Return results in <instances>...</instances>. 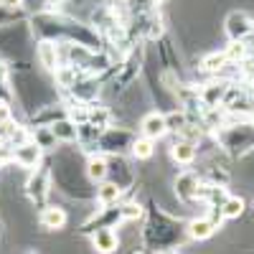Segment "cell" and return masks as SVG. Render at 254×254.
<instances>
[{
    "instance_id": "cell-23",
    "label": "cell",
    "mask_w": 254,
    "mask_h": 254,
    "mask_svg": "<svg viewBox=\"0 0 254 254\" xmlns=\"http://www.w3.org/2000/svg\"><path fill=\"white\" fill-rule=\"evenodd\" d=\"M13 99V92L8 87V69L5 64H0V104H10Z\"/></svg>"
},
{
    "instance_id": "cell-4",
    "label": "cell",
    "mask_w": 254,
    "mask_h": 254,
    "mask_svg": "<svg viewBox=\"0 0 254 254\" xmlns=\"http://www.w3.org/2000/svg\"><path fill=\"white\" fill-rule=\"evenodd\" d=\"M224 33L229 41H249L254 36V18L247 10H231L224 18Z\"/></svg>"
},
{
    "instance_id": "cell-9",
    "label": "cell",
    "mask_w": 254,
    "mask_h": 254,
    "mask_svg": "<svg viewBox=\"0 0 254 254\" xmlns=\"http://www.w3.org/2000/svg\"><path fill=\"white\" fill-rule=\"evenodd\" d=\"M36 59H38V64H41L46 71H56V69H59V41L44 38V41L36 46Z\"/></svg>"
},
{
    "instance_id": "cell-13",
    "label": "cell",
    "mask_w": 254,
    "mask_h": 254,
    "mask_svg": "<svg viewBox=\"0 0 254 254\" xmlns=\"http://www.w3.org/2000/svg\"><path fill=\"white\" fill-rule=\"evenodd\" d=\"M41 226L44 229H64V224H66V211H64L61 206H44L41 208V216H38Z\"/></svg>"
},
{
    "instance_id": "cell-5",
    "label": "cell",
    "mask_w": 254,
    "mask_h": 254,
    "mask_svg": "<svg viewBox=\"0 0 254 254\" xmlns=\"http://www.w3.org/2000/svg\"><path fill=\"white\" fill-rule=\"evenodd\" d=\"M234 81H224V79H208L206 84H201L198 87V99L206 110H216L224 104V97L229 92V87Z\"/></svg>"
},
{
    "instance_id": "cell-11",
    "label": "cell",
    "mask_w": 254,
    "mask_h": 254,
    "mask_svg": "<svg viewBox=\"0 0 254 254\" xmlns=\"http://www.w3.org/2000/svg\"><path fill=\"white\" fill-rule=\"evenodd\" d=\"M196 155H198V145H196V142L181 140V137L173 140V145H171V158H173V163H178V165H190V163L196 160Z\"/></svg>"
},
{
    "instance_id": "cell-14",
    "label": "cell",
    "mask_w": 254,
    "mask_h": 254,
    "mask_svg": "<svg viewBox=\"0 0 254 254\" xmlns=\"http://www.w3.org/2000/svg\"><path fill=\"white\" fill-rule=\"evenodd\" d=\"M122 193L125 190L117 186V183H112V181H102V183H97V203L99 206H115L120 198H122Z\"/></svg>"
},
{
    "instance_id": "cell-15",
    "label": "cell",
    "mask_w": 254,
    "mask_h": 254,
    "mask_svg": "<svg viewBox=\"0 0 254 254\" xmlns=\"http://www.w3.org/2000/svg\"><path fill=\"white\" fill-rule=\"evenodd\" d=\"M49 130L56 142H76V122H71L69 117L56 120L54 125H49Z\"/></svg>"
},
{
    "instance_id": "cell-2",
    "label": "cell",
    "mask_w": 254,
    "mask_h": 254,
    "mask_svg": "<svg viewBox=\"0 0 254 254\" xmlns=\"http://www.w3.org/2000/svg\"><path fill=\"white\" fill-rule=\"evenodd\" d=\"M137 135L127 127H107L102 130L99 137H97V153H104V155H122L125 150H130V145Z\"/></svg>"
},
{
    "instance_id": "cell-12",
    "label": "cell",
    "mask_w": 254,
    "mask_h": 254,
    "mask_svg": "<svg viewBox=\"0 0 254 254\" xmlns=\"http://www.w3.org/2000/svg\"><path fill=\"white\" fill-rule=\"evenodd\" d=\"M92 247L99 254H112L120 247V237L115 234V229H97L92 231Z\"/></svg>"
},
{
    "instance_id": "cell-19",
    "label": "cell",
    "mask_w": 254,
    "mask_h": 254,
    "mask_svg": "<svg viewBox=\"0 0 254 254\" xmlns=\"http://www.w3.org/2000/svg\"><path fill=\"white\" fill-rule=\"evenodd\" d=\"M226 66V56H224V51H211V54H206V56H201V71H206V74H211V76H216L221 69Z\"/></svg>"
},
{
    "instance_id": "cell-6",
    "label": "cell",
    "mask_w": 254,
    "mask_h": 254,
    "mask_svg": "<svg viewBox=\"0 0 254 254\" xmlns=\"http://www.w3.org/2000/svg\"><path fill=\"white\" fill-rule=\"evenodd\" d=\"M198 186H201V176H198L196 171H183V173H178V178L173 181V190H176L178 201H183V203H193V201H196Z\"/></svg>"
},
{
    "instance_id": "cell-17",
    "label": "cell",
    "mask_w": 254,
    "mask_h": 254,
    "mask_svg": "<svg viewBox=\"0 0 254 254\" xmlns=\"http://www.w3.org/2000/svg\"><path fill=\"white\" fill-rule=\"evenodd\" d=\"M165 115V127H168V135H181L186 127L190 125L188 122V115L181 110V107H173V110H168L163 112Z\"/></svg>"
},
{
    "instance_id": "cell-3",
    "label": "cell",
    "mask_w": 254,
    "mask_h": 254,
    "mask_svg": "<svg viewBox=\"0 0 254 254\" xmlns=\"http://www.w3.org/2000/svg\"><path fill=\"white\" fill-rule=\"evenodd\" d=\"M26 193L41 208L46 206V198L51 193V168H49V163H41L38 168H33V173L26 183Z\"/></svg>"
},
{
    "instance_id": "cell-7",
    "label": "cell",
    "mask_w": 254,
    "mask_h": 254,
    "mask_svg": "<svg viewBox=\"0 0 254 254\" xmlns=\"http://www.w3.org/2000/svg\"><path fill=\"white\" fill-rule=\"evenodd\" d=\"M140 135L147 137V140H163L168 135V127H165V115L160 110H153V112H147L140 117Z\"/></svg>"
},
{
    "instance_id": "cell-28",
    "label": "cell",
    "mask_w": 254,
    "mask_h": 254,
    "mask_svg": "<svg viewBox=\"0 0 254 254\" xmlns=\"http://www.w3.org/2000/svg\"><path fill=\"white\" fill-rule=\"evenodd\" d=\"M168 254H178V252H168Z\"/></svg>"
},
{
    "instance_id": "cell-18",
    "label": "cell",
    "mask_w": 254,
    "mask_h": 254,
    "mask_svg": "<svg viewBox=\"0 0 254 254\" xmlns=\"http://www.w3.org/2000/svg\"><path fill=\"white\" fill-rule=\"evenodd\" d=\"M224 56L229 64H247L249 61V41H229L224 49Z\"/></svg>"
},
{
    "instance_id": "cell-8",
    "label": "cell",
    "mask_w": 254,
    "mask_h": 254,
    "mask_svg": "<svg viewBox=\"0 0 254 254\" xmlns=\"http://www.w3.org/2000/svg\"><path fill=\"white\" fill-rule=\"evenodd\" d=\"M41 160H44V150H41L33 140L13 147V163L20 165V168H26V171H33V168H38Z\"/></svg>"
},
{
    "instance_id": "cell-16",
    "label": "cell",
    "mask_w": 254,
    "mask_h": 254,
    "mask_svg": "<svg viewBox=\"0 0 254 254\" xmlns=\"http://www.w3.org/2000/svg\"><path fill=\"white\" fill-rule=\"evenodd\" d=\"M84 173H87V178L92 183H102V181H107V158L94 153L87 158V168H84Z\"/></svg>"
},
{
    "instance_id": "cell-26",
    "label": "cell",
    "mask_w": 254,
    "mask_h": 254,
    "mask_svg": "<svg viewBox=\"0 0 254 254\" xmlns=\"http://www.w3.org/2000/svg\"><path fill=\"white\" fill-rule=\"evenodd\" d=\"M153 5H163V3H168V0H150Z\"/></svg>"
},
{
    "instance_id": "cell-20",
    "label": "cell",
    "mask_w": 254,
    "mask_h": 254,
    "mask_svg": "<svg viewBox=\"0 0 254 254\" xmlns=\"http://www.w3.org/2000/svg\"><path fill=\"white\" fill-rule=\"evenodd\" d=\"M244 198L242 196H226L224 198V203L219 206V211H221V216L224 219H229V221H234V219H239L242 214H244Z\"/></svg>"
},
{
    "instance_id": "cell-25",
    "label": "cell",
    "mask_w": 254,
    "mask_h": 254,
    "mask_svg": "<svg viewBox=\"0 0 254 254\" xmlns=\"http://www.w3.org/2000/svg\"><path fill=\"white\" fill-rule=\"evenodd\" d=\"M0 5L13 8V10H20V8H23V0H0Z\"/></svg>"
},
{
    "instance_id": "cell-10",
    "label": "cell",
    "mask_w": 254,
    "mask_h": 254,
    "mask_svg": "<svg viewBox=\"0 0 254 254\" xmlns=\"http://www.w3.org/2000/svg\"><path fill=\"white\" fill-rule=\"evenodd\" d=\"M216 224L211 221L208 216H198V219H190L186 224V237L188 239H196V242H203V239H211L216 234Z\"/></svg>"
},
{
    "instance_id": "cell-21",
    "label": "cell",
    "mask_w": 254,
    "mask_h": 254,
    "mask_svg": "<svg viewBox=\"0 0 254 254\" xmlns=\"http://www.w3.org/2000/svg\"><path fill=\"white\" fill-rule=\"evenodd\" d=\"M130 153H132V158H137V160H150V158L155 155V142L147 140V137H142V135H137V137L132 140V145H130Z\"/></svg>"
},
{
    "instance_id": "cell-24",
    "label": "cell",
    "mask_w": 254,
    "mask_h": 254,
    "mask_svg": "<svg viewBox=\"0 0 254 254\" xmlns=\"http://www.w3.org/2000/svg\"><path fill=\"white\" fill-rule=\"evenodd\" d=\"M120 214H122V221H135L142 216V206L140 203H122Z\"/></svg>"
},
{
    "instance_id": "cell-27",
    "label": "cell",
    "mask_w": 254,
    "mask_h": 254,
    "mask_svg": "<svg viewBox=\"0 0 254 254\" xmlns=\"http://www.w3.org/2000/svg\"><path fill=\"white\" fill-rule=\"evenodd\" d=\"M132 254H145V252H132Z\"/></svg>"
},
{
    "instance_id": "cell-1",
    "label": "cell",
    "mask_w": 254,
    "mask_h": 254,
    "mask_svg": "<svg viewBox=\"0 0 254 254\" xmlns=\"http://www.w3.org/2000/svg\"><path fill=\"white\" fill-rule=\"evenodd\" d=\"M214 142L221 145L231 158H244L254 153V125L249 122H229L214 132Z\"/></svg>"
},
{
    "instance_id": "cell-22",
    "label": "cell",
    "mask_w": 254,
    "mask_h": 254,
    "mask_svg": "<svg viewBox=\"0 0 254 254\" xmlns=\"http://www.w3.org/2000/svg\"><path fill=\"white\" fill-rule=\"evenodd\" d=\"M20 18H23V10H13V8L0 5V28H10V26H15Z\"/></svg>"
}]
</instances>
